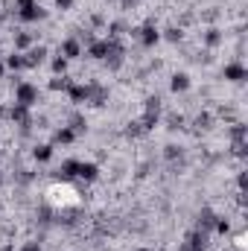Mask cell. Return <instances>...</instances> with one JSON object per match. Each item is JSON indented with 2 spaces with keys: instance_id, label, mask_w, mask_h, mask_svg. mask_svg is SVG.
<instances>
[{
  "instance_id": "6da1fadb",
  "label": "cell",
  "mask_w": 248,
  "mask_h": 251,
  "mask_svg": "<svg viewBox=\"0 0 248 251\" xmlns=\"http://www.w3.org/2000/svg\"><path fill=\"white\" fill-rule=\"evenodd\" d=\"M15 102L29 108L32 102H38V91H35L32 85H26V82H18V85H15Z\"/></svg>"
},
{
  "instance_id": "7a4b0ae2",
  "label": "cell",
  "mask_w": 248,
  "mask_h": 251,
  "mask_svg": "<svg viewBox=\"0 0 248 251\" xmlns=\"http://www.w3.org/2000/svg\"><path fill=\"white\" fill-rule=\"evenodd\" d=\"M134 35L140 38V44H143V47H152V44H158V38H161V35H158V29H155L152 23H146V26L134 29Z\"/></svg>"
},
{
  "instance_id": "3957f363",
  "label": "cell",
  "mask_w": 248,
  "mask_h": 251,
  "mask_svg": "<svg viewBox=\"0 0 248 251\" xmlns=\"http://www.w3.org/2000/svg\"><path fill=\"white\" fill-rule=\"evenodd\" d=\"M208 237H210V234H205V231H199V228H196V231L187 237V249H190V251H205V249H208Z\"/></svg>"
},
{
  "instance_id": "277c9868",
  "label": "cell",
  "mask_w": 248,
  "mask_h": 251,
  "mask_svg": "<svg viewBox=\"0 0 248 251\" xmlns=\"http://www.w3.org/2000/svg\"><path fill=\"white\" fill-rule=\"evenodd\" d=\"M216 219H219V216H216V213H213L210 208H205V211L199 213V231L210 234V231H213V225H216Z\"/></svg>"
},
{
  "instance_id": "5b68a950",
  "label": "cell",
  "mask_w": 248,
  "mask_h": 251,
  "mask_svg": "<svg viewBox=\"0 0 248 251\" xmlns=\"http://www.w3.org/2000/svg\"><path fill=\"white\" fill-rule=\"evenodd\" d=\"M9 117H12V123H18L20 129H29V111H26V105H15V108L9 111Z\"/></svg>"
},
{
  "instance_id": "8992f818",
  "label": "cell",
  "mask_w": 248,
  "mask_h": 251,
  "mask_svg": "<svg viewBox=\"0 0 248 251\" xmlns=\"http://www.w3.org/2000/svg\"><path fill=\"white\" fill-rule=\"evenodd\" d=\"M108 50H111V41H94V44L88 47V56H91V58H105Z\"/></svg>"
},
{
  "instance_id": "52a82bcc",
  "label": "cell",
  "mask_w": 248,
  "mask_h": 251,
  "mask_svg": "<svg viewBox=\"0 0 248 251\" xmlns=\"http://www.w3.org/2000/svg\"><path fill=\"white\" fill-rule=\"evenodd\" d=\"M44 56H47V47H32V50L23 56V61H26V67H35V64L44 61Z\"/></svg>"
},
{
  "instance_id": "ba28073f",
  "label": "cell",
  "mask_w": 248,
  "mask_h": 251,
  "mask_svg": "<svg viewBox=\"0 0 248 251\" xmlns=\"http://www.w3.org/2000/svg\"><path fill=\"white\" fill-rule=\"evenodd\" d=\"M70 99L73 102H88V94H91V85H70Z\"/></svg>"
},
{
  "instance_id": "9c48e42d",
  "label": "cell",
  "mask_w": 248,
  "mask_h": 251,
  "mask_svg": "<svg viewBox=\"0 0 248 251\" xmlns=\"http://www.w3.org/2000/svg\"><path fill=\"white\" fill-rule=\"evenodd\" d=\"M96 173H99V170H96V164H82V161H79V167H76V175H79V178H85V181H94V178H96Z\"/></svg>"
},
{
  "instance_id": "30bf717a",
  "label": "cell",
  "mask_w": 248,
  "mask_h": 251,
  "mask_svg": "<svg viewBox=\"0 0 248 251\" xmlns=\"http://www.w3.org/2000/svg\"><path fill=\"white\" fill-rule=\"evenodd\" d=\"M225 79L243 82V79H246V67H243V64H228V67H225Z\"/></svg>"
},
{
  "instance_id": "8fae6325",
  "label": "cell",
  "mask_w": 248,
  "mask_h": 251,
  "mask_svg": "<svg viewBox=\"0 0 248 251\" xmlns=\"http://www.w3.org/2000/svg\"><path fill=\"white\" fill-rule=\"evenodd\" d=\"M61 53H64V58H76V56L82 53V47H79V41H76V38H70V41H64V44H61Z\"/></svg>"
},
{
  "instance_id": "7c38bea8",
  "label": "cell",
  "mask_w": 248,
  "mask_h": 251,
  "mask_svg": "<svg viewBox=\"0 0 248 251\" xmlns=\"http://www.w3.org/2000/svg\"><path fill=\"white\" fill-rule=\"evenodd\" d=\"M18 15H20V20H41L47 12H44L41 6H32V9H26V12H18Z\"/></svg>"
},
{
  "instance_id": "4fadbf2b",
  "label": "cell",
  "mask_w": 248,
  "mask_h": 251,
  "mask_svg": "<svg viewBox=\"0 0 248 251\" xmlns=\"http://www.w3.org/2000/svg\"><path fill=\"white\" fill-rule=\"evenodd\" d=\"M76 167H79V161H64L58 167V178H73L76 175Z\"/></svg>"
},
{
  "instance_id": "5bb4252c",
  "label": "cell",
  "mask_w": 248,
  "mask_h": 251,
  "mask_svg": "<svg viewBox=\"0 0 248 251\" xmlns=\"http://www.w3.org/2000/svg\"><path fill=\"white\" fill-rule=\"evenodd\" d=\"M190 88V76L187 73H175L172 76V91H187Z\"/></svg>"
},
{
  "instance_id": "9a60e30c",
  "label": "cell",
  "mask_w": 248,
  "mask_h": 251,
  "mask_svg": "<svg viewBox=\"0 0 248 251\" xmlns=\"http://www.w3.org/2000/svg\"><path fill=\"white\" fill-rule=\"evenodd\" d=\"M73 137H76V132H73V129H58V132L53 135V140H56V143H73Z\"/></svg>"
},
{
  "instance_id": "2e32d148",
  "label": "cell",
  "mask_w": 248,
  "mask_h": 251,
  "mask_svg": "<svg viewBox=\"0 0 248 251\" xmlns=\"http://www.w3.org/2000/svg\"><path fill=\"white\" fill-rule=\"evenodd\" d=\"M29 44H32V35H29V32H18V35H15V47H18V50H26Z\"/></svg>"
},
{
  "instance_id": "e0dca14e",
  "label": "cell",
  "mask_w": 248,
  "mask_h": 251,
  "mask_svg": "<svg viewBox=\"0 0 248 251\" xmlns=\"http://www.w3.org/2000/svg\"><path fill=\"white\" fill-rule=\"evenodd\" d=\"M6 64H9L12 70H20V67H26V61H23V56H20V53H12V56L6 58Z\"/></svg>"
},
{
  "instance_id": "ac0fdd59",
  "label": "cell",
  "mask_w": 248,
  "mask_h": 251,
  "mask_svg": "<svg viewBox=\"0 0 248 251\" xmlns=\"http://www.w3.org/2000/svg\"><path fill=\"white\" fill-rule=\"evenodd\" d=\"M32 155H35V161H50L53 146H47V143H44V146H35V152H32Z\"/></svg>"
},
{
  "instance_id": "d6986e66",
  "label": "cell",
  "mask_w": 248,
  "mask_h": 251,
  "mask_svg": "<svg viewBox=\"0 0 248 251\" xmlns=\"http://www.w3.org/2000/svg\"><path fill=\"white\" fill-rule=\"evenodd\" d=\"M205 41H208V47H216V44L222 41V32H219V29H208V35H205Z\"/></svg>"
},
{
  "instance_id": "ffe728a7",
  "label": "cell",
  "mask_w": 248,
  "mask_h": 251,
  "mask_svg": "<svg viewBox=\"0 0 248 251\" xmlns=\"http://www.w3.org/2000/svg\"><path fill=\"white\" fill-rule=\"evenodd\" d=\"M70 85H73V82H70L67 76H61V79H53V82H50V88H53V91H67Z\"/></svg>"
},
{
  "instance_id": "44dd1931",
  "label": "cell",
  "mask_w": 248,
  "mask_h": 251,
  "mask_svg": "<svg viewBox=\"0 0 248 251\" xmlns=\"http://www.w3.org/2000/svg\"><path fill=\"white\" fill-rule=\"evenodd\" d=\"M184 126V117L181 114H170V129H181Z\"/></svg>"
},
{
  "instance_id": "7402d4cb",
  "label": "cell",
  "mask_w": 248,
  "mask_h": 251,
  "mask_svg": "<svg viewBox=\"0 0 248 251\" xmlns=\"http://www.w3.org/2000/svg\"><path fill=\"white\" fill-rule=\"evenodd\" d=\"M196 126L199 129H210V114H199L196 117Z\"/></svg>"
},
{
  "instance_id": "603a6c76",
  "label": "cell",
  "mask_w": 248,
  "mask_h": 251,
  "mask_svg": "<svg viewBox=\"0 0 248 251\" xmlns=\"http://www.w3.org/2000/svg\"><path fill=\"white\" fill-rule=\"evenodd\" d=\"M53 70H56V73H64V70H67V58H56V61H53Z\"/></svg>"
},
{
  "instance_id": "cb8c5ba5",
  "label": "cell",
  "mask_w": 248,
  "mask_h": 251,
  "mask_svg": "<svg viewBox=\"0 0 248 251\" xmlns=\"http://www.w3.org/2000/svg\"><path fill=\"white\" fill-rule=\"evenodd\" d=\"M15 6H18V12H26V9L35 6V0H15Z\"/></svg>"
},
{
  "instance_id": "d4e9b609",
  "label": "cell",
  "mask_w": 248,
  "mask_h": 251,
  "mask_svg": "<svg viewBox=\"0 0 248 251\" xmlns=\"http://www.w3.org/2000/svg\"><path fill=\"white\" fill-rule=\"evenodd\" d=\"M167 38H170V41H181V29H178V26L167 29Z\"/></svg>"
},
{
  "instance_id": "484cf974",
  "label": "cell",
  "mask_w": 248,
  "mask_h": 251,
  "mask_svg": "<svg viewBox=\"0 0 248 251\" xmlns=\"http://www.w3.org/2000/svg\"><path fill=\"white\" fill-rule=\"evenodd\" d=\"M178 155H181L178 146H167V158H178Z\"/></svg>"
},
{
  "instance_id": "4316f807",
  "label": "cell",
  "mask_w": 248,
  "mask_h": 251,
  "mask_svg": "<svg viewBox=\"0 0 248 251\" xmlns=\"http://www.w3.org/2000/svg\"><path fill=\"white\" fill-rule=\"evenodd\" d=\"M70 3H73V0H56V6H58V9H70Z\"/></svg>"
},
{
  "instance_id": "83f0119b",
  "label": "cell",
  "mask_w": 248,
  "mask_h": 251,
  "mask_svg": "<svg viewBox=\"0 0 248 251\" xmlns=\"http://www.w3.org/2000/svg\"><path fill=\"white\" fill-rule=\"evenodd\" d=\"M20 251H41V249H38V243H26Z\"/></svg>"
},
{
  "instance_id": "f1b7e54d",
  "label": "cell",
  "mask_w": 248,
  "mask_h": 251,
  "mask_svg": "<svg viewBox=\"0 0 248 251\" xmlns=\"http://www.w3.org/2000/svg\"><path fill=\"white\" fill-rule=\"evenodd\" d=\"M3 251H15V249H9V246H6V249H3Z\"/></svg>"
},
{
  "instance_id": "f546056e",
  "label": "cell",
  "mask_w": 248,
  "mask_h": 251,
  "mask_svg": "<svg viewBox=\"0 0 248 251\" xmlns=\"http://www.w3.org/2000/svg\"><path fill=\"white\" fill-rule=\"evenodd\" d=\"M0 76H3V64H0Z\"/></svg>"
},
{
  "instance_id": "4dcf8cb0",
  "label": "cell",
  "mask_w": 248,
  "mask_h": 251,
  "mask_svg": "<svg viewBox=\"0 0 248 251\" xmlns=\"http://www.w3.org/2000/svg\"><path fill=\"white\" fill-rule=\"evenodd\" d=\"M0 184H3V175H0Z\"/></svg>"
}]
</instances>
